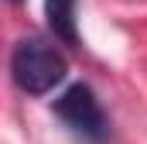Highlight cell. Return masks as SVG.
Segmentation results:
<instances>
[{"instance_id": "obj_2", "label": "cell", "mask_w": 147, "mask_h": 144, "mask_svg": "<svg viewBox=\"0 0 147 144\" xmlns=\"http://www.w3.org/2000/svg\"><path fill=\"white\" fill-rule=\"evenodd\" d=\"M55 117H58L65 127H72L79 137H86V141H92V144H99V141L110 137V120H106L103 107H99L96 93H92L86 82L69 86V89L55 100Z\"/></svg>"}, {"instance_id": "obj_3", "label": "cell", "mask_w": 147, "mask_h": 144, "mask_svg": "<svg viewBox=\"0 0 147 144\" xmlns=\"http://www.w3.org/2000/svg\"><path fill=\"white\" fill-rule=\"evenodd\" d=\"M45 17L55 38H62L65 45H79L75 31V0H45Z\"/></svg>"}, {"instance_id": "obj_1", "label": "cell", "mask_w": 147, "mask_h": 144, "mask_svg": "<svg viewBox=\"0 0 147 144\" xmlns=\"http://www.w3.org/2000/svg\"><path fill=\"white\" fill-rule=\"evenodd\" d=\"M65 55L38 38H21L10 52V79L21 93L28 96H45L65 79Z\"/></svg>"}, {"instance_id": "obj_4", "label": "cell", "mask_w": 147, "mask_h": 144, "mask_svg": "<svg viewBox=\"0 0 147 144\" xmlns=\"http://www.w3.org/2000/svg\"><path fill=\"white\" fill-rule=\"evenodd\" d=\"M10 3H17V0H10Z\"/></svg>"}]
</instances>
